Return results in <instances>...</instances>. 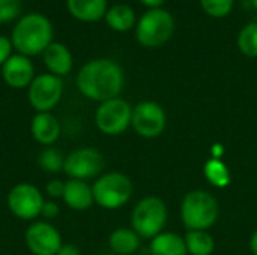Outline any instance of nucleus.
I'll return each instance as SVG.
<instances>
[{"label":"nucleus","mask_w":257,"mask_h":255,"mask_svg":"<svg viewBox=\"0 0 257 255\" xmlns=\"http://www.w3.org/2000/svg\"><path fill=\"white\" fill-rule=\"evenodd\" d=\"M59 213H60L59 204L54 200H45V203L42 206V210H41V216L45 221H50V219H54Z\"/></svg>","instance_id":"cd10ccee"},{"label":"nucleus","mask_w":257,"mask_h":255,"mask_svg":"<svg viewBox=\"0 0 257 255\" xmlns=\"http://www.w3.org/2000/svg\"><path fill=\"white\" fill-rule=\"evenodd\" d=\"M93 200L104 209H119L133 195V183L122 173H107L92 185Z\"/></svg>","instance_id":"39448f33"},{"label":"nucleus","mask_w":257,"mask_h":255,"mask_svg":"<svg viewBox=\"0 0 257 255\" xmlns=\"http://www.w3.org/2000/svg\"><path fill=\"white\" fill-rule=\"evenodd\" d=\"M11 41L5 36H0V65H3L12 54H11Z\"/></svg>","instance_id":"c85d7f7f"},{"label":"nucleus","mask_w":257,"mask_h":255,"mask_svg":"<svg viewBox=\"0 0 257 255\" xmlns=\"http://www.w3.org/2000/svg\"><path fill=\"white\" fill-rule=\"evenodd\" d=\"M26 245L33 255H56L63 245L59 230L48 221H35L24 234Z\"/></svg>","instance_id":"9b49d317"},{"label":"nucleus","mask_w":257,"mask_h":255,"mask_svg":"<svg viewBox=\"0 0 257 255\" xmlns=\"http://www.w3.org/2000/svg\"><path fill=\"white\" fill-rule=\"evenodd\" d=\"M53 27L50 21L39 14L26 15L18 21L12 32V44L23 56H36L51 44Z\"/></svg>","instance_id":"f03ea898"},{"label":"nucleus","mask_w":257,"mask_h":255,"mask_svg":"<svg viewBox=\"0 0 257 255\" xmlns=\"http://www.w3.org/2000/svg\"><path fill=\"white\" fill-rule=\"evenodd\" d=\"M251 251H253V254L257 255V231L254 233L253 239H251Z\"/></svg>","instance_id":"2f4dec72"},{"label":"nucleus","mask_w":257,"mask_h":255,"mask_svg":"<svg viewBox=\"0 0 257 255\" xmlns=\"http://www.w3.org/2000/svg\"><path fill=\"white\" fill-rule=\"evenodd\" d=\"M44 63L53 75L63 77L72 68V56L63 44H50L44 51Z\"/></svg>","instance_id":"dca6fc26"},{"label":"nucleus","mask_w":257,"mask_h":255,"mask_svg":"<svg viewBox=\"0 0 257 255\" xmlns=\"http://www.w3.org/2000/svg\"><path fill=\"white\" fill-rule=\"evenodd\" d=\"M203 11L214 17V18H223L230 14L233 8V0H200Z\"/></svg>","instance_id":"393cba45"},{"label":"nucleus","mask_w":257,"mask_h":255,"mask_svg":"<svg viewBox=\"0 0 257 255\" xmlns=\"http://www.w3.org/2000/svg\"><path fill=\"white\" fill-rule=\"evenodd\" d=\"M217 200L205 191L190 192L182 203V221L190 230L209 228L218 218Z\"/></svg>","instance_id":"7ed1b4c3"},{"label":"nucleus","mask_w":257,"mask_h":255,"mask_svg":"<svg viewBox=\"0 0 257 255\" xmlns=\"http://www.w3.org/2000/svg\"><path fill=\"white\" fill-rule=\"evenodd\" d=\"M63 203L72 210H87L95 203L92 186L84 180L68 179L65 182V191L62 197Z\"/></svg>","instance_id":"2eb2a0df"},{"label":"nucleus","mask_w":257,"mask_h":255,"mask_svg":"<svg viewBox=\"0 0 257 255\" xmlns=\"http://www.w3.org/2000/svg\"><path fill=\"white\" fill-rule=\"evenodd\" d=\"M101 255H111V254H101Z\"/></svg>","instance_id":"72a5a7b5"},{"label":"nucleus","mask_w":257,"mask_h":255,"mask_svg":"<svg viewBox=\"0 0 257 255\" xmlns=\"http://www.w3.org/2000/svg\"><path fill=\"white\" fill-rule=\"evenodd\" d=\"M63 81L53 74H41L29 86L27 98L36 113H50L62 99Z\"/></svg>","instance_id":"6e6552de"},{"label":"nucleus","mask_w":257,"mask_h":255,"mask_svg":"<svg viewBox=\"0 0 257 255\" xmlns=\"http://www.w3.org/2000/svg\"><path fill=\"white\" fill-rule=\"evenodd\" d=\"M133 117L131 105L119 98L101 102L95 113V123L98 129L107 135H119L130 125Z\"/></svg>","instance_id":"1a4fd4ad"},{"label":"nucleus","mask_w":257,"mask_h":255,"mask_svg":"<svg viewBox=\"0 0 257 255\" xmlns=\"http://www.w3.org/2000/svg\"><path fill=\"white\" fill-rule=\"evenodd\" d=\"M5 83L12 89H24L35 78L33 63L23 54L11 56L2 68Z\"/></svg>","instance_id":"ddd939ff"},{"label":"nucleus","mask_w":257,"mask_h":255,"mask_svg":"<svg viewBox=\"0 0 257 255\" xmlns=\"http://www.w3.org/2000/svg\"><path fill=\"white\" fill-rule=\"evenodd\" d=\"M63 162H65V156L54 147H45L38 158L39 167L45 173H51V174L63 171Z\"/></svg>","instance_id":"4be33fe9"},{"label":"nucleus","mask_w":257,"mask_h":255,"mask_svg":"<svg viewBox=\"0 0 257 255\" xmlns=\"http://www.w3.org/2000/svg\"><path fill=\"white\" fill-rule=\"evenodd\" d=\"M251 2H253V6L257 9V0H251Z\"/></svg>","instance_id":"473e14b6"},{"label":"nucleus","mask_w":257,"mask_h":255,"mask_svg":"<svg viewBox=\"0 0 257 255\" xmlns=\"http://www.w3.org/2000/svg\"><path fill=\"white\" fill-rule=\"evenodd\" d=\"M78 90L92 101L105 102L117 98L123 87L122 68L108 59L86 63L77 75Z\"/></svg>","instance_id":"f257e3e1"},{"label":"nucleus","mask_w":257,"mask_h":255,"mask_svg":"<svg viewBox=\"0 0 257 255\" xmlns=\"http://www.w3.org/2000/svg\"><path fill=\"white\" fill-rule=\"evenodd\" d=\"M139 234L134 230L117 228L110 234L108 245L113 252L119 255L134 254L139 248Z\"/></svg>","instance_id":"6ab92c4d"},{"label":"nucleus","mask_w":257,"mask_h":255,"mask_svg":"<svg viewBox=\"0 0 257 255\" xmlns=\"http://www.w3.org/2000/svg\"><path fill=\"white\" fill-rule=\"evenodd\" d=\"M6 203L14 216L23 221H33L41 216L45 198L39 188L29 182H21L8 192Z\"/></svg>","instance_id":"423d86ee"},{"label":"nucleus","mask_w":257,"mask_h":255,"mask_svg":"<svg viewBox=\"0 0 257 255\" xmlns=\"http://www.w3.org/2000/svg\"><path fill=\"white\" fill-rule=\"evenodd\" d=\"M205 174L208 180L215 186H226L230 182V174L226 165L217 159H212L205 167Z\"/></svg>","instance_id":"b1692460"},{"label":"nucleus","mask_w":257,"mask_h":255,"mask_svg":"<svg viewBox=\"0 0 257 255\" xmlns=\"http://www.w3.org/2000/svg\"><path fill=\"white\" fill-rule=\"evenodd\" d=\"M238 45L242 54L257 57V23L247 24L238 36Z\"/></svg>","instance_id":"5701e85b"},{"label":"nucleus","mask_w":257,"mask_h":255,"mask_svg":"<svg viewBox=\"0 0 257 255\" xmlns=\"http://www.w3.org/2000/svg\"><path fill=\"white\" fill-rule=\"evenodd\" d=\"M63 191H65V182L59 180V179H53L45 185V194L47 197H50L51 200H59L63 197Z\"/></svg>","instance_id":"bb28decb"},{"label":"nucleus","mask_w":257,"mask_h":255,"mask_svg":"<svg viewBox=\"0 0 257 255\" xmlns=\"http://www.w3.org/2000/svg\"><path fill=\"white\" fill-rule=\"evenodd\" d=\"M167 221V209L157 197L142 200L133 212V230L142 237L158 236Z\"/></svg>","instance_id":"0eeeda50"},{"label":"nucleus","mask_w":257,"mask_h":255,"mask_svg":"<svg viewBox=\"0 0 257 255\" xmlns=\"http://www.w3.org/2000/svg\"><path fill=\"white\" fill-rule=\"evenodd\" d=\"M69 12L87 23L101 20L107 11V0H68Z\"/></svg>","instance_id":"f3484780"},{"label":"nucleus","mask_w":257,"mask_h":255,"mask_svg":"<svg viewBox=\"0 0 257 255\" xmlns=\"http://www.w3.org/2000/svg\"><path fill=\"white\" fill-rule=\"evenodd\" d=\"M187 251L193 255H209L214 251V239L203 230H191L185 236Z\"/></svg>","instance_id":"412c9836"},{"label":"nucleus","mask_w":257,"mask_h":255,"mask_svg":"<svg viewBox=\"0 0 257 255\" xmlns=\"http://www.w3.org/2000/svg\"><path fill=\"white\" fill-rule=\"evenodd\" d=\"M107 24L117 32L130 30L136 23V14L128 5H116L110 8L105 14Z\"/></svg>","instance_id":"aec40b11"},{"label":"nucleus","mask_w":257,"mask_h":255,"mask_svg":"<svg viewBox=\"0 0 257 255\" xmlns=\"http://www.w3.org/2000/svg\"><path fill=\"white\" fill-rule=\"evenodd\" d=\"M145 6H148V8H152V9H157V8H160L163 3H164V0H140Z\"/></svg>","instance_id":"7c9ffc66"},{"label":"nucleus","mask_w":257,"mask_h":255,"mask_svg":"<svg viewBox=\"0 0 257 255\" xmlns=\"http://www.w3.org/2000/svg\"><path fill=\"white\" fill-rule=\"evenodd\" d=\"M56 255H81L80 249L72 243H63Z\"/></svg>","instance_id":"c756f323"},{"label":"nucleus","mask_w":257,"mask_h":255,"mask_svg":"<svg viewBox=\"0 0 257 255\" xmlns=\"http://www.w3.org/2000/svg\"><path fill=\"white\" fill-rule=\"evenodd\" d=\"M131 125L136 129V132L142 137H158L166 126L164 110L155 102H140L136 108H133Z\"/></svg>","instance_id":"f8f14e48"},{"label":"nucleus","mask_w":257,"mask_h":255,"mask_svg":"<svg viewBox=\"0 0 257 255\" xmlns=\"http://www.w3.org/2000/svg\"><path fill=\"white\" fill-rule=\"evenodd\" d=\"M104 168V156L92 147H80L65 156L63 173L69 179L87 180L101 174Z\"/></svg>","instance_id":"9d476101"},{"label":"nucleus","mask_w":257,"mask_h":255,"mask_svg":"<svg viewBox=\"0 0 257 255\" xmlns=\"http://www.w3.org/2000/svg\"><path fill=\"white\" fill-rule=\"evenodd\" d=\"M152 255H187V245L182 237L172 233L155 236L151 243Z\"/></svg>","instance_id":"a211bd4d"},{"label":"nucleus","mask_w":257,"mask_h":255,"mask_svg":"<svg viewBox=\"0 0 257 255\" xmlns=\"http://www.w3.org/2000/svg\"><path fill=\"white\" fill-rule=\"evenodd\" d=\"M175 30V20L170 12L157 8L149 9L137 24V41L143 47H160L166 44Z\"/></svg>","instance_id":"20e7f679"},{"label":"nucleus","mask_w":257,"mask_h":255,"mask_svg":"<svg viewBox=\"0 0 257 255\" xmlns=\"http://www.w3.org/2000/svg\"><path fill=\"white\" fill-rule=\"evenodd\" d=\"M60 123L51 113H36L30 122V134L42 146L54 144L60 137Z\"/></svg>","instance_id":"4468645a"},{"label":"nucleus","mask_w":257,"mask_h":255,"mask_svg":"<svg viewBox=\"0 0 257 255\" xmlns=\"http://www.w3.org/2000/svg\"><path fill=\"white\" fill-rule=\"evenodd\" d=\"M20 0H0V24L8 23L20 15Z\"/></svg>","instance_id":"a878e982"}]
</instances>
